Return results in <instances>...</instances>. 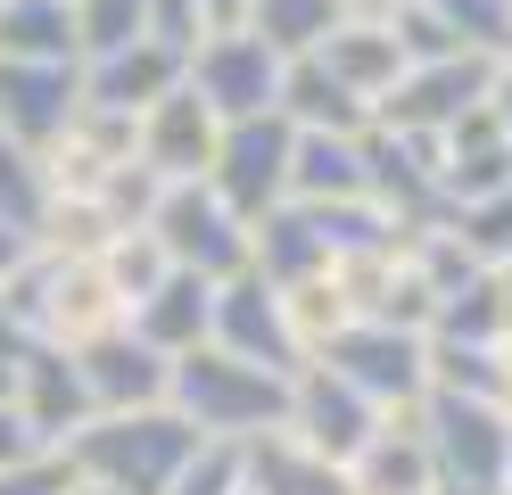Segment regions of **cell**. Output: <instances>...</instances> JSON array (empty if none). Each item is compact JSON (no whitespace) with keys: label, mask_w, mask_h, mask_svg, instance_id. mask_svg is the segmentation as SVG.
<instances>
[{"label":"cell","mask_w":512,"mask_h":495,"mask_svg":"<svg viewBox=\"0 0 512 495\" xmlns=\"http://www.w3.org/2000/svg\"><path fill=\"white\" fill-rule=\"evenodd\" d=\"M0 306L25 330V347H58V355H83L108 330H124V297L100 273V256H34L0 289Z\"/></svg>","instance_id":"1"},{"label":"cell","mask_w":512,"mask_h":495,"mask_svg":"<svg viewBox=\"0 0 512 495\" xmlns=\"http://www.w3.org/2000/svg\"><path fill=\"white\" fill-rule=\"evenodd\" d=\"M166 405L199 429L207 446H248V438H265V429H281V413H290V372L240 363L223 347H190L166 372Z\"/></svg>","instance_id":"2"},{"label":"cell","mask_w":512,"mask_h":495,"mask_svg":"<svg viewBox=\"0 0 512 495\" xmlns=\"http://www.w3.org/2000/svg\"><path fill=\"white\" fill-rule=\"evenodd\" d=\"M199 446H207V438H199L174 405H149V413H91L58 454H67L75 479H100V487H116V495H157Z\"/></svg>","instance_id":"3"},{"label":"cell","mask_w":512,"mask_h":495,"mask_svg":"<svg viewBox=\"0 0 512 495\" xmlns=\"http://www.w3.org/2000/svg\"><path fill=\"white\" fill-rule=\"evenodd\" d=\"M141 231L166 248L174 273H199V281H232V273H248V223L223 207L207 182H166Z\"/></svg>","instance_id":"4"},{"label":"cell","mask_w":512,"mask_h":495,"mask_svg":"<svg viewBox=\"0 0 512 495\" xmlns=\"http://www.w3.org/2000/svg\"><path fill=\"white\" fill-rule=\"evenodd\" d=\"M422 438L438 462V487H471V495H504V454H512V413L488 396H422Z\"/></svg>","instance_id":"5"},{"label":"cell","mask_w":512,"mask_h":495,"mask_svg":"<svg viewBox=\"0 0 512 495\" xmlns=\"http://www.w3.org/2000/svg\"><path fill=\"white\" fill-rule=\"evenodd\" d=\"M323 273H331V289L347 297L356 322H397V330H422L430 339V289H422V273L405 256V231H372V240L331 248Z\"/></svg>","instance_id":"6"},{"label":"cell","mask_w":512,"mask_h":495,"mask_svg":"<svg viewBox=\"0 0 512 495\" xmlns=\"http://www.w3.org/2000/svg\"><path fill=\"white\" fill-rule=\"evenodd\" d=\"M372 413H413L430 396V339L397 322H347V339L323 355Z\"/></svg>","instance_id":"7"},{"label":"cell","mask_w":512,"mask_h":495,"mask_svg":"<svg viewBox=\"0 0 512 495\" xmlns=\"http://www.w3.org/2000/svg\"><path fill=\"white\" fill-rule=\"evenodd\" d=\"M290 116H240V124H223V141H215V165H207V190L232 207L240 223L256 215H273L281 198H290Z\"/></svg>","instance_id":"8"},{"label":"cell","mask_w":512,"mask_h":495,"mask_svg":"<svg viewBox=\"0 0 512 495\" xmlns=\"http://www.w3.org/2000/svg\"><path fill=\"white\" fill-rule=\"evenodd\" d=\"M34 165H42V190L50 198H100L124 165H141V116L83 99V108L67 116V132H58Z\"/></svg>","instance_id":"9"},{"label":"cell","mask_w":512,"mask_h":495,"mask_svg":"<svg viewBox=\"0 0 512 495\" xmlns=\"http://www.w3.org/2000/svg\"><path fill=\"white\" fill-rule=\"evenodd\" d=\"M281 66H290V58H273L248 25H232V33H207V42L182 58V83L199 91L223 124H240V116H273V99H281Z\"/></svg>","instance_id":"10"},{"label":"cell","mask_w":512,"mask_h":495,"mask_svg":"<svg viewBox=\"0 0 512 495\" xmlns=\"http://www.w3.org/2000/svg\"><path fill=\"white\" fill-rule=\"evenodd\" d=\"M496 83V58L479 50H455V58H405V75L389 83V99L372 108V124L389 132H446L463 108H479Z\"/></svg>","instance_id":"11"},{"label":"cell","mask_w":512,"mask_h":495,"mask_svg":"<svg viewBox=\"0 0 512 495\" xmlns=\"http://www.w3.org/2000/svg\"><path fill=\"white\" fill-rule=\"evenodd\" d=\"M83 108V58H0V141L50 149Z\"/></svg>","instance_id":"12"},{"label":"cell","mask_w":512,"mask_h":495,"mask_svg":"<svg viewBox=\"0 0 512 495\" xmlns=\"http://www.w3.org/2000/svg\"><path fill=\"white\" fill-rule=\"evenodd\" d=\"M281 429H290L298 446H314L323 462H347V454L380 429V413L331 372V363H298V372H290V413H281Z\"/></svg>","instance_id":"13"},{"label":"cell","mask_w":512,"mask_h":495,"mask_svg":"<svg viewBox=\"0 0 512 495\" xmlns=\"http://www.w3.org/2000/svg\"><path fill=\"white\" fill-rule=\"evenodd\" d=\"M215 141H223V116L190 83H174L166 99H149V108H141V165H149L157 182H207Z\"/></svg>","instance_id":"14"},{"label":"cell","mask_w":512,"mask_h":495,"mask_svg":"<svg viewBox=\"0 0 512 495\" xmlns=\"http://www.w3.org/2000/svg\"><path fill=\"white\" fill-rule=\"evenodd\" d=\"M17 421L34 429V446L42 454H58L75 438V429L91 421V388H83V363L75 355H58V347H25L17 355Z\"/></svg>","instance_id":"15"},{"label":"cell","mask_w":512,"mask_h":495,"mask_svg":"<svg viewBox=\"0 0 512 495\" xmlns=\"http://www.w3.org/2000/svg\"><path fill=\"white\" fill-rule=\"evenodd\" d=\"M207 347L240 355V363H265V372H298L290 330H281V297H273L265 273H232V281H215V330H207Z\"/></svg>","instance_id":"16"},{"label":"cell","mask_w":512,"mask_h":495,"mask_svg":"<svg viewBox=\"0 0 512 495\" xmlns=\"http://www.w3.org/2000/svg\"><path fill=\"white\" fill-rule=\"evenodd\" d=\"M496 190H512V141H504L496 108L479 99L438 132V198L463 207V198H496Z\"/></svg>","instance_id":"17"},{"label":"cell","mask_w":512,"mask_h":495,"mask_svg":"<svg viewBox=\"0 0 512 495\" xmlns=\"http://www.w3.org/2000/svg\"><path fill=\"white\" fill-rule=\"evenodd\" d=\"M347 487H356V495H438L422 405H413V413H380V429L347 454Z\"/></svg>","instance_id":"18"},{"label":"cell","mask_w":512,"mask_h":495,"mask_svg":"<svg viewBox=\"0 0 512 495\" xmlns=\"http://www.w3.org/2000/svg\"><path fill=\"white\" fill-rule=\"evenodd\" d=\"M83 388H91V413H149V405H166V372H174V355H157L141 347L133 330H108L100 347H83Z\"/></svg>","instance_id":"19"},{"label":"cell","mask_w":512,"mask_h":495,"mask_svg":"<svg viewBox=\"0 0 512 495\" xmlns=\"http://www.w3.org/2000/svg\"><path fill=\"white\" fill-rule=\"evenodd\" d=\"M306 58H323V75L347 83L364 108H380V99H389V83L405 75V42L389 33V17H339Z\"/></svg>","instance_id":"20"},{"label":"cell","mask_w":512,"mask_h":495,"mask_svg":"<svg viewBox=\"0 0 512 495\" xmlns=\"http://www.w3.org/2000/svg\"><path fill=\"white\" fill-rule=\"evenodd\" d=\"M124 330H133L141 347H157V355L207 347V330H215V281H199V273H166L133 314H124Z\"/></svg>","instance_id":"21"},{"label":"cell","mask_w":512,"mask_h":495,"mask_svg":"<svg viewBox=\"0 0 512 495\" xmlns=\"http://www.w3.org/2000/svg\"><path fill=\"white\" fill-rule=\"evenodd\" d=\"M240 487L248 495H356L347 487V462H323L290 429H265V438L240 446Z\"/></svg>","instance_id":"22"},{"label":"cell","mask_w":512,"mask_h":495,"mask_svg":"<svg viewBox=\"0 0 512 495\" xmlns=\"http://www.w3.org/2000/svg\"><path fill=\"white\" fill-rule=\"evenodd\" d=\"M290 207H364V132H298L290 141Z\"/></svg>","instance_id":"23"},{"label":"cell","mask_w":512,"mask_h":495,"mask_svg":"<svg viewBox=\"0 0 512 495\" xmlns=\"http://www.w3.org/2000/svg\"><path fill=\"white\" fill-rule=\"evenodd\" d=\"M174 83H182V58L157 50V42H124V50H108V58H83V99L124 108V116H141L149 99H166Z\"/></svg>","instance_id":"24"},{"label":"cell","mask_w":512,"mask_h":495,"mask_svg":"<svg viewBox=\"0 0 512 495\" xmlns=\"http://www.w3.org/2000/svg\"><path fill=\"white\" fill-rule=\"evenodd\" d=\"M323 264H331V240H323V215L314 207H290V198H281L273 215L248 223V273L306 281V273H323Z\"/></svg>","instance_id":"25"},{"label":"cell","mask_w":512,"mask_h":495,"mask_svg":"<svg viewBox=\"0 0 512 495\" xmlns=\"http://www.w3.org/2000/svg\"><path fill=\"white\" fill-rule=\"evenodd\" d=\"M273 108L290 116V132H347V141L372 132V108L347 83L323 75V58H290V66H281V99H273Z\"/></svg>","instance_id":"26"},{"label":"cell","mask_w":512,"mask_h":495,"mask_svg":"<svg viewBox=\"0 0 512 495\" xmlns=\"http://www.w3.org/2000/svg\"><path fill=\"white\" fill-rule=\"evenodd\" d=\"M273 297H281V330H290V355L298 363H323L339 339H347V297L331 289V273H306V281H273Z\"/></svg>","instance_id":"27"},{"label":"cell","mask_w":512,"mask_h":495,"mask_svg":"<svg viewBox=\"0 0 512 495\" xmlns=\"http://www.w3.org/2000/svg\"><path fill=\"white\" fill-rule=\"evenodd\" d=\"M504 330H512V297L496 289V273H471L463 289H446L438 314H430V339L438 347H496Z\"/></svg>","instance_id":"28"},{"label":"cell","mask_w":512,"mask_h":495,"mask_svg":"<svg viewBox=\"0 0 512 495\" xmlns=\"http://www.w3.org/2000/svg\"><path fill=\"white\" fill-rule=\"evenodd\" d=\"M0 58H83L75 0H9L0 9Z\"/></svg>","instance_id":"29"},{"label":"cell","mask_w":512,"mask_h":495,"mask_svg":"<svg viewBox=\"0 0 512 495\" xmlns=\"http://www.w3.org/2000/svg\"><path fill=\"white\" fill-rule=\"evenodd\" d=\"M331 25H339V0H248V33L273 58H306Z\"/></svg>","instance_id":"30"},{"label":"cell","mask_w":512,"mask_h":495,"mask_svg":"<svg viewBox=\"0 0 512 495\" xmlns=\"http://www.w3.org/2000/svg\"><path fill=\"white\" fill-rule=\"evenodd\" d=\"M100 273L116 281V297H124V314H133V306H141V297H149L157 281H166V273H174V264H166V248H157V240H149V231L133 223V231H116V240L100 248Z\"/></svg>","instance_id":"31"},{"label":"cell","mask_w":512,"mask_h":495,"mask_svg":"<svg viewBox=\"0 0 512 495\" xmlns=\"http://www.w3.org/2000/svg\"><path fill=\"white\" fill-rule=\"evenodd\" d=\"M446 231L479 256V264H504L512 256V190L496 198H463V207H446Z\"/></svg>","instance_id":"32"},{"label":"cell","mask_w":512,"mask_h":495,"mask_svg":"<svg viewBox=\"0 0 512 495\" xmlns=\"http://www.w3.org/2000/svg\"><path fill=\"white\" fill-rule=\"evenodd\" d=\"M422 9L455 33V50L479 58H504V25H512V0H422Z\"/></svg>","instance_id":"33"},{"label":"cell","mask_w":512,"mask_h":495,"mask_svg":"<svg viewBox=\"0 0 512 495\" xmlns=\"http://www.w3.org/2000/svg\"><path fill=\"white\" fill-rule=\"evenodd\" d=\"M141 9H149V0H75V50L83 58H108L124 42H141Z\"/></svg>","instance_id":"34"},{"label":"cell","mask_w":512,"mask_h":495,"mask_svg":"<svg viewBox=\"0 0 512 495\" xmlns=\"http://www.w3.org/2000/svg\"><path fill=\"white\" fill-rule=\"evenodd\" d=\"M42 207H50V190H42L34 149L0 141V223H25V231H34V223H42Z\"/></svg>","instance_id":"35"},{"label":"cell","mask_w":512,"mask_h":495,"mask_svg":"<svg viewBox=\"0 0 512 495\" xmlns=\"http://www.w3.org/2000/svg\"><path fill=\"white\" fill-rule=\"evenodd\" d=\"M157 495H240V446H199Z\"/></svg>","instance_id":"36"},{"label":"cell","mask_w":512,"mask_h":495,"mask_svg":"<svg viewBox=\"0 0 512 495\" xmlns=\"http://www.w3.org/2000/svg\"><path fill=\"white\" fill-rule=\"evenodd\" d=\"M141 42L190 58V50L207 42V25H199V9H190V0H149V9H141Z\"/></svg>","instance_id":"37"},{"label":"cell","mask_w":512,"mask_h":495,"mask_svg":"<svg viewBox=\"0 0 512 495\" xmlns=\"http://www.w3.org/2000/svg\"><path fill=\"white\" fill-rule=\"evenodd\" d=\"M67 454H34V462H9L0 471V495H67Z\"/></svg>","instance_id":"38"},{"label":"cell","mask_w":512,"mask_h":495,"mask_svg":"<svg viewBox=\"0 0 512 495\" xmlns=\"http://www.w3.org/2000/svg\"><path fill=\"white\" fill-rule=\"evenodd\" d=\"M34 256H42V240H34V231H25V223H0V289H9Z\"/></svg>","instance_id":"39"},{"label":"cell","mask_w":512,"mask_h":495,"mask_svg":"<svg viewBox=\"0 0 512 495\" xmlns=\"http://www.w3.org/2000/svg\"><path fill=\"white\" fill-rule=\"evenodd\" d=\"M42 446H34V429L17 421V405H0V471H9V462H34Z\"/></svg>","instance_id":"40"},{"label":"cell","mask_w":512,"mask_h":495,"mask_svg":"<svg viewBox=\"0 0 512 495\" xmlns=\"http://www.w3.org/2000/svg\"><path fill=\"white\" fill-rule=\"evenodd\" d=\"M199 9V25L207 33H232V25H248V0H190Z\"/></svg>","instance_id":"41"},{"label":"cell","mask_w":512,"mask_h":495,"mask_svg":"<svg viewBox=\"0 0 512 495\" xmlns=\"http://www.w3.org/2000/svg\"><path fill=\"white\" fill-rule=\"evenodd\" d=\"M488 108H496V124H504V141H512V66L496 58V83H488Z\"/></svg>","instance_id":"42"},{"label":"cell","mask_w":512,"mask_h":495,"mask_svg":"<svg viewBox=\"0 0 512 495\" xmlns=\"http://www.w3.org/2000/svg\"><path fill=\"white\" fill-rule=\"evenodd\" d=\"M339 17H397V0H339Z\"/></svg>","instance_id":"43"},{"label":"cell","mask_w":512,"mask_h":495,"mask_svg":"<svg viewBox=\"0 0 512 495\" xmlns=\"http://www.w3.org/2000/svg\"><path fill=\"white\" fill-rule=\"evenodd\" d=\"M0 355H25V330L9 322V306H0Z\"/></svg>","instance_id":"44"},{"label":"cell","mask_w":512,"mask_h":495,"mask_svg":"<svg viewBox=\"0 0 512 495\" xmlns=\"http://www.w3.org/2000/svg\"><path fill=\"white\" fill-rule=\"evenodd\" d=\"M496 363H504V413H512V330L496 339Z\"/></svg>","instance_id":"45"},{"label":"cell","mask_w":512,"mask_h":495,"mask_svg":"<svg viewBox=\"0 0 512 495\" xmlns=\"http://www.w3.org/2000/svg\"><path fill=\"white\" fill-rule=\"evenodd\" d=\"M17 396V355H0V405Z\"/></svg>","instance_id":"46"},{"label":"cell","mask_w":512,"mask_h":495,"mask_svg":"<svg viewBox=\"0 0 512 495\" xmlns=\"http://www.w3.org/2000/svg\"><path fill=\"white\" fill-rule=\"evenodd\" d=\"M67 495H116V487H100V479H67Z\"/></svg>","instance_id":"47"},{"label":"cell","mask_w":512,"mask_h":495,"mask_svg":"<svg viewBox=\"0 0 512 495\" xmlns=\"http://www.w3.org/2000/svg\"><path fill=\"white\" fill-rule=\"evenodd\" d=\"M488 273H496V289H504V297H512V256H504V264H488Z\"/></svg>","instance_id":"48"},{"label":"cell","mask_w":512,"mask_h":495,"mask_svg":"<svg viewBox=\"0 0 512 495\" xmlns=\"http://www.w3.org/2000/svg\"><path fill=\"white\" fill-rule=\"evenodd\" d=\"M504 495H512V454H504Z\"/></svg>","instance_id":"49"},{"label":"cell","mask_w":512,"mask_h":495,"mask_svg":"<svg viewBox=\"0 0 512 495\" xmlns=\"http://www.w3.org/2000/svg\"><path fill=\"white\" fill-rule=\"evenodd\" d=\"M504 66H512V25H504Z\"/></svg>","instance_id":"50"},{"label":"cell","mask_w":512,"mask_h":495,"mask_svg":"<svg viewBox=\"0 0 512 495\" xmlns=\"http://www.w3.org/2000/svg\"><path fill=\"white\" fill-rule=\"evenodd\" d=\"M0 9H9V0H0Z\"/></svg>","instance_id":"51"},{"label":"cell","mask_w":512,"mask_h":495,"mask_svg":"<svg viewBox=\"0 0 512 495\" xmlns=\"http://www.w3.org/2000/svg\"><path fill=\"white\" fill-rule=\"evenodd\" d=\"M240 495H248V487H240Z\"/></svg>","instance_id":"52"}]
</instances>
